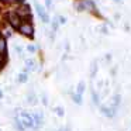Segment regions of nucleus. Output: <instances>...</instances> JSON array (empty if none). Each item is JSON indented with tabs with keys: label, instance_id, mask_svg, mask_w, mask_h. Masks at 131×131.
Masks as SVG:
<instances>
[{
	"label": "nucleus",
	"instance_id": "1",
	"mask_svg": "<svg viewBox=\"0 0 131 131\" xmlns=\"http://www.w3.org/2000/svg\"><path fill=\"white\" fill-rule=\"evenodd\" d=\"M17 31L20 32L21 35L27 37V38H34V26L31 24V21H26V20H23Z\"/></svg>",
	"mask_w": 131,
	"mask_h": 131
},
{
	"label": "nucleus",
	"instance_id": "2",
	"mask_svg": "<svg viewBox=\"0 0 131 131\" xmlns=\"http://www.w3.org/2000/svg\"><path fill=\"white\" fill-rule=\"evenodd\" d=\"M20 121H21V124H23V127L24 128H35L34 127V120H32V116L28 113V111H26V110H21V113H20Z\"/></svg>",
	"mask_w": 131,
	"mask_h": 131
},
{
	"label": "nucleus",
	"instance_id": "3",
	"mask_svg": "<svg viewBox=\"0 0 131 131\" xmlns=\"http://www.w3.org/2000/svg\"><path fill=\"white\" fill-rule=\"evenodd\" d=\"M6 17H7V23L10 24V27H12V28H14V30H18L21 21H23L20 18V16H18L16 12H9Z\"/></svg>",
	"mask_w": 131,
	"mask_h": 131
},
{
	"label": "nucleus",
	"instance_id": "4",
	"mask_svg": "<svg viewBox=\"0 0 131 131\" xmlns=\"http://www.w3.org/2000/svg\"><path fill=\"white\" fill-rule=\"evenodd\" d=\"M35 10H37V14L40 16L41 21H42V23H45V24H48L49 23V16H48V13H47L45 7H42L40 3H37V2H35Z\"/></svg>",
	"mask_w": 131,
	"mask_h": 131
},
{
	"label": "nucleus",
	"instance_id": "5",
	"mask_svg": "<svg viewBox=\"0 0 131 131\" xmlns=\"http://www.w3.org/2000/svg\"><path fill=\"white\" fill-rule=\"evenodd\" d=\"M31 116H32V120H34V127L35 128L41 127V125L44 124V114H42V111H35V113L31 114Z\"/></svg>",
	"mask_w": 131,
	"mask_h": 131
},
{
	"label": "nucleus",
	"instance_id": "6",
	"mask_svg": "<svg viewBox=\"0 0 131 131\" xmlns=\"http://www.w3.org/2000/svg\"><path fill=\"white\" fill-rule=\"evenodd\" d=\"M100 110H102V113L104 114L106 117H108V118H113L114 116H116V111L113 107H107V106H100Z\"/></svg>",
	"mask_w": 131,
	"mask_h": 131
},
{
	"label": "nucleus",
	"instance_id": "7",
	"mask_svg": "<svg viewBox=\"0 0 131 131\" xmlns=\"http://www.w3.org/2000/svg\"><path fill=\"white\" fill-rule=\"evenodd\" d=\"M7 54V41L3 35H0V58H4Z\"/></svg>",
	"mask_w": 131,
	"mask_h": 131
},
{
	"label": "nucleus",
	"instance_id": "8",
	"mask_svg": "<svg viewBox=\"0 0 131 131\" xmlns=\"http://www.w3.org/2000/svg\"><path fill=\"white\" fill-rule=\"evenodd\" d=\"M82 2H83V4H85V7H86V12H93V13L97 12V7H96V4H94L93 0H82Z\"/></svg>",
	"mask_w": 131,
	"mask_h": 131
},
{
	"label": "nucleus",
	"instance_id": "9",
	"mask_svg": "<svg viewBox=\"0 0 131 131\" xmlns=\"http://www.w3.org/2000/svg\"><path fill=\"white\" fill-rule=\"evenodd\" d=\"M26 69H24V72H32V71H35V68H37V63H35V61L34 59H26Z\"/></svg>",
	"mask_w": 131,
	"mask_h": 131
},
{
	"label": "nucleus",
	"instance_id": "10",
	"mask_svg": "<svg viewBox=\"0 0 131 131\" xmlns=\"http://www.w3.org/2000/svg\"><path fill=\"white\" fill-rule=\"evenodd\" d=\"M85 90H86V83L83 82V80H80V82L78 83V88H76V93L82 96V94L85 93Z\"/></svg>",
	"mask_w": 131,
	"mask_h": 131
},
{
	"label": "nucleus",
	"instance_id": "11",
	"mask_svg": "<svg viewBox=\"0 0 131 131\" xmlns=\"http://www.w3.org/2000/svg\"><path fill=\"white\" fill-rule=\"evenodd\" d=\"M14 128H16L17 131H26V128L23 127V124H21V121H20V118H18V116L14 117Z\"/></svg>",
	"mask_w": 131,
	"mask_h": 131
},
{
	"label": "nucleus",
	"instance_id": "12",
	"mask_svg": "<svg viewBox=\"0 0 131 131\" xmlns=\"http://www.w3.org/2000/svg\"><path fill=\"white\" fill-rule=\"evenodd\" d=\"M96 73H97V61H93L90 65V78L92 79L96 76Z\"/></svg>",
	"mask_w": 131,
	"mask_h": 131
},
{
	"label": "nucleus",
	"instance_id": "13",
	"mask_svg": "<svg viewBox=\"0 0 131 131\" xmlns=\"http://www.w3.org/2000/svg\"><path fill=\"white\" fill-rule=\"evenodd\" d=\"M120 102H121V96H120V94H116V96L113 97V106H111V107H113L114 110H117V107L120 106Z\"/></svg>",
	"mask_w": 131,
	"mask_h": 131
},
{
	"label": "nucleus",
	"instance_id": "14",
	"mask_svg": "<svg viewBox=\"0 0 131 131\" xmlns=\"http://www.w3.org/2000/svg\"><path fill=\"white\" fill-rule=\"evenodd\" d=\"M27 100H28V103H30V104H32V106L37 104V102H38V100H37V96H35L34 93H28V96H27Z\"/></svg>",
	"mask_w": 131,
	"mask_h": 131
},
{
	"label": "nucleus",
	"instance_id": "15",
	"mask_svg": "<svg viewBox=\"0 0 131 131\" xmlns=\"http://www.w3.org/2000/svg\"><path fill=\"white\" fill-rule=\"evenodd\" d=\"M72 100H73L75 103H76V104H82V96H80V94H78V93H72Z\"/></svg>",
	"mask_w": 131,
	"mask_h": 131
},
{
	"label": "nucleus",
	"instance_id": "16",
	"mask_svg": "<svg viewBox=\"0 0 131 131\" xmlns=\"http://www.w3.org/2000/svg\"><path fill=\"white\" fill-rule=\"evenodd\" d=\"M54 111L57 113V116H58V117H63V116H65V110H63V107H61V106L55 107V108H54Z\"/></svg>",
	"mask_w": 131,
	"mask_h": 131
},
{
	"label": "nucleus",
	"instance_id": "17",
	"mask_svg": "<svg viewBox=\"0 0 131 131\" xmlns=\"http://www.w3.org/2000/svg\"><path fill=\"white\" fill-rule=\"evenodd\" d=\"M27 80H28V75H27L26 72H23V73L18 75V82L20 83H26Z\"/></svg>",
	"mask_w": 131,
	"mask_h": 131
},
{
	"label": "nucleus",
	"instance_id": "18",
	"mask_svg": "<svg viewBox=\"0 0 131 131\" xmlns=\"http://www.w3.org/2000/svg\"><path fill=\"white\" fill-rule=\"evenodd\" d=\"M92 99H93L94 104H100V99H99V94L96 93V90H92Z\"/></svg>",
	"mask_w": 131,
	"mask_h": 131
},
{
	"label": "nucleus",
	"instance_id": "19",
	"mask_svg": "<svg viewBox=\"0 0 131 131\" xmlns=\"http://www.w3.org/2000/svg\"><path fill=\"white\" fill-rule=\"evenodd\" d=\"M52 32H57L58 31V27H59V23H58V20H57V17L54 18V20H52Z\"/></svg>",
	"mask_w": 131,
	"mask_h": 131
},
{
	"label": "nucleus",
	"instance_id": "20",
	"mask_svg": "<svg viewBox=\"0 0 131 131\" xmlns=\"http://www.w3.org/2000/svg\"><path fill=\"white\" fill-rule=\"evenodd\" d=\"M76 10L78 12H86V7H85V4H83V2H80V3H78L76 4Z\"/></svg>",
	"mask_w": 131,
	"mask_h": 131
},
{
	"label": "nucleus",
	"instance_id": "21",
	"mask_svg": "<svg viewBox=\"0 0 131 131\" xmlns=\"http://www.w3.org/2000/svg\"><path fill=\"white\" fill-rule=\"evenodd\" d=\"M57 20H58V23H59V24H65L66 23V18L63 17V16H58Z\"/></svg>",
	"mask_w": 131,
	"mask_h": 131
},
{
	"label": "nucleus",
	"instance_id": "22",
	"mask_svg": "<svg viewBox=\"0 0 131 131\" xmlns=\"http://www.w3.org/2000/svg\"><path fill=\"white\" fill-rule=\"evenodd\" d=\"M0 3H3V4H16V0H0Z\"/></svg>",
	"mask_w": 131,
	"mask_h": 131
},
{
	"label": "nucleus",
	"instance_id": "23",
	"mask_svg": "<svg viewBox=\"0 0 131 131\" xmlns=\"http://www.w3.org/2000/svg\"><path fill=\"white\" fill-rule=\"evenodd\" d=\"M27 51H28V52H31V54H34V52L37 51V48H35L34 45H27Z\"/></svg>",
	"mask_w": 131,
	"mask_h": 131
},
{
	"label": "nucleus",
	"instance_id": "24",
	"mask_svg": "<svg viewBox=\"0 0 131 131\" xmlns=\"http://www.w3.org/2000/svg\"><path fill=\"white\" fill-rule=\"evenodd\" d=\"M45 4H47V9L48 10L52 9V0H45Z\"/></svg>",
	"mask_w": 131,
	"mask_h": 131
},
{
	"label": "nucleus",
	"instance_id": "25",
	"mask_svg": "<svg viewBox=\"0 0 131 131\" xmlns=\"http://www.w3.org/2000/svg\"><path fill=\"white\" fill-rule=\"evenodd\" d=\"M4 37H12V31H10V30H6V31H4Z\"/></svg>",
	"mask_w": 131,
	"mask_h": 131
},
{
	"label": "nucleus",
	"instance_id": "26",
	"mask_svg": "<svg viewBox=\"0 0 131 131\" xmlns=\"http://www.w3.org/2000/svg\"><path fill=\"white\" fill-rule=\"evenodd\" d=\"M100 31H102L103 34H108V30H107V27H102V28H100Z\"/></svg>",
	"mask_w": 131,
	"mask_h": 131
},
{
	"label": "nucleus",
	"instance_id": "27",
	"mask_svg": "<svg viewBox=\"0 0 131 131\" xmlns=\"http://www.w3.org/2000/svg\"><path fill=\"white\" fill-rule=\"evenodd\" d=\"M42 103H44V104H48V100H47V96H45V94H44V96H42Z\"/></svg>",
	"mask_w": 131,
	"mask_h": 131
},
{
	"label": "nucleus",
	"instance_id": "28",
	"mask_svg": "<svg viewBox=\"0 0 131 131\" xmlns=\"http://www.w3.org/2000/svg\"><path fill=\"white\" fill-rule=\"evenodd\" d=\"M26 0H16V4H24Z\"/></svg>",
	"mask_w": 131,
	"mask_h": 131
},
{
	"label": "nucleus",
	"instance_id": "29",
	"mask_svg": "<svg viewBox=\"0 0 131 131\" xmlns=\"http://www.w3.org/2000/svg\"><path fill=\"white\" fill-rule=\"evenodd\" d=\"M106 61H108V62L111 61V55H110V54H107V55H106Z\"/></svg>",
	"mask_w": 131,
	"mask_h": 131
},
{
	"label": "nucleus",
	"instance_id": "30",
	"mask_svg": "<svg viewBox=\"0 0 131 131\" xmlns=\"http://www.w3.org/2000/svg\"><path fill=\"white\" fill-rule=\"evenodd\" d=\"M3 96H4V94H3V90H0V100L3 99Z\"/></svg>",
	"mask_w": 131,
	"mask_h": 131
},
{
	"label": "nucleus",
	"instance_id": "31",
	"mask_svg": "<svg viewBox=\"0 0 131 131\" xmlns=\"http://www.w3.org/2000/svg\"><path fill=\"white\" fill-rule=\"evenodd\" d=\"M58 131H71L69 128H61V130H58Z\"/></svg>",
	"mask_w": 131,
	"mask_h": 131
},
{
	"label": "nucleus",
	"instance_id": "32",
	"mask_svg": "<svg viewBox=\"0 0 131 131\" xmlns=\"http://www.w3.org/2000/svg\"><path fill=\"white\" fill-rule=\"evenodd\" d=\"M0 131H2V128H0Z\"/></svg>",
	"mask_w": 131,
	"mask_h": 131
},
{
	"label": "nucleus",
	"instance_id": "33",
	"mask_svg": "<svg viewBox=\"0 0 131 131\" xmlns=\"http://www.w3.org/2000/svg\"><path fill=\"white\" fill-rule=\"evenodd\" d=\"M130 131H131V130H130Z\"/></svg>",
	"mask_w": 131,
	"mask_h": 131
}]
</instances>
